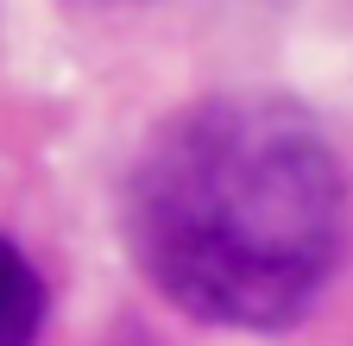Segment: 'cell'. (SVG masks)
I'll list each match as a JSON object with an SVG mask.
<instances>
[{
  "mask_svg": "<svg viewBox=\"0 0 353 346\" xmlns=\"http://www.w3.org/2000/svg\"><path fill=\"white\" fill-rule=\"evenodd\" d=\"M126 252L190 321L284 334L353 246V183L334 139L284 95L176 107L126 177Z\"/></svg>",
  "mask_w": 353,
  "mask_h": 346,
  "instance_id": "6da1fadb",
  "label": "cell"
},
{
  "mask_svg": "<svg viewBox=\"0 0 353 346\" xmlns=\"http://www.w3.org/2000/svg\"><path fill=\"white\" fill-rule=\"evenodd\" d=\"M38 327H44V277L0 233V346H32Z\"/></svg>",
  "mask_w": 353,
  "mask_h": 346,
  "instance_id": "7a4b0ae2",
  "label": "cell"
}]
</instances>
